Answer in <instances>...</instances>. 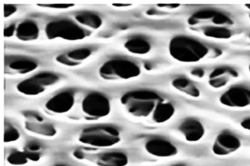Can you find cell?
<instances>
[{
  "instance_id": "7",
  "label": "cell",
  "mask_w": 250,
  "mask_h": 166,
  "mask_svg": "<svg viewBox=\"0 0 250 166\" xmlns=\"http://www.w3.org/2000/svg\"><path fill=\"white\" fill-rule=\"evenodd\" d=\"M60 78L57 74L51 72H42L31 78H27L17 85V90L27 96L41 95L47 88L58 83Z\"/></svg>"
},
{
  "instance_id": "8",
  "label": "cell",
  "mask_w": 250,
  "mask_h": 166,
  "mask_svg": "<svg viewBox=\"0 0 250 166\" xmlns=\"http://www.w3.org/2000/svg\"><path fill=\"white\" fill-rule=\"evenodd\" d=\"M82 111L93 119H101L111 113V103L105 95L92 92L85 96L82 104Z\"/></svg>"
},
{
  "instance_id": "19",
  "label": "cell",
  "mask_w": 250,
  "mask_h": 166,
  "mask_svg": "<svg viewBox=\"0 0 250 166\" xmlns=\"http://www.w3.org/2000/svg\"><path fill=\"white\" fill-rule=\"evenodd\" d=\"M174 113H175V108L174 105L169 102L163 100L156 107L154 113L152 115V119L156 124H164L172 118Z\"/></svg>"
},
{
  "instance_id": "9",
  "label": "cell",
  "mask_w": 250,
  "mask_h": 166,
  "mask_svg": "<svg viewBox=\"0 0 250 166\" xmlns=\"http://www.w3.org/2000/svg\"><path fill=\"white\" fill-rule=\"evenodd\" d=\"M74 156L79 160H87L98 166H125L128 158L125 153L121 151L104 152L101 153H85L76 151Z\"/></svg>"
},
{
  "instance_id": "10",
  "label": "cell",
  "mask_w": 250,
  "mask_h": 166,
  "mask_svg": "<svg viewBox=\"0 0 250 166\" xmlns=\"http://www.w3.org/2000/svg\"><path fill=\"white\" fill-rule=\"evenodd\" d=\"M219 102L223 105L233 108H242L250 106V89L242 86L229 88L222 94Z\"/></svg>"
},
{
  "instance_id": "22",
  "label": "cell",
  "mask_w": 250,
  "mask_h": 166,
  "mask_svg": "<svg viewBox=\"0 0 250 166\" xmlns=\"http://www.w3.org/2000/svg\"><path fill=\"white\" fill-rule=\"evenodd\" d=\"M172 86L175 88L176 90L180 92L185 93L191 97H199L201 93L198 87L192 82L185 78H177L174 79L172 82Z\"/></svg>"
},
{
  "instance_id": "28",
  "label": "cell",
  "mask_w": 250,
  "mask_h": 166,
  "mask_svg": "<svg viewBox=\"0 0 250 166\" xmlns=\"http://www.w3.org/2000/svg\"><path fill=\"white\" fill-rule=\"evenodd\" d=\"M17 27L15 24L10 25L4 29V36L5 37H12L16 33Z\"/></svg>"
},
{
  "instance_id": "5",
  "label": "cell",
  "mask_w": 250,
  "mask_h": 166,
  "mask_svg": "<svg viewBox=\"0 0 250 166\" xmlns=\"http://www.w3.org/2000/svg\"><path fill=\"white\" fill-rule=\"evenodd\" d=\"M138 64L125 59H112L106 61L99 68V73L106 81H127L141 75Z\"/></svg>"
},
{
  "instance_id": "33",
  "label": "cell",
  "mask_w": 250,
  "mask_h": 166,
  "mask_svg": "<svg viewBox=\"0 0 250 166\" xmlns=\"http://www.w3.org/2000/svg\"><path fill=\"white\" fill-rule=\"evenodd\" d=\"M186 166L184 164H176V165H172V166Z\"/></svg>"
},
{
  "instance_id": "17",
  "label": "cell",
  "mask_w": 250,
  "mask_h": 166,
  "mask_svg": "<svg viewBox=\"0 0 250 166\" xmlns=\"http://www.w3.org/2000/svg\"><path fill=\"white\" fill-rule=\"evenodd\" d=\"M16 37L24 42L35 41L39 36V28L33 21H25L17 26Z\"/></svg>"
},
{
  "instance_id": "29",
  "label": "cell",
  "mask_w": 250,
  "mask_h": 166,
  "mask_svg": "<svg viewBox=\"0 0 250 166\" xmlns=\"http://www.w3.org/2000/svg\"><path fill=\"white\" fill-rule=\"evenodd\" d=\"M27 149L30 152H37L38 150H40V145L34 142H31L27 145Z\"/></svg>"
},
{
  "instance_id": "4",
  "label": "cell",
  "mask_w": 250,
  "mask_h": 166,
  "mask_svg": "<svg viewBox=\"0 0 250 166\" xmlns=\"http://www.w3.org/2000/svg\"><path fill=\"white\" fill-rule=\"evenodd\" d=\"M121 133L111 125H96L83 129L78 141L93 147H111L121 142Z\"/></svg>"
},
{
  "instance_id": "14",
  "label": "cell",
  "mask_w": 250,
  "mask_h": 166,
  "mask_svg": "<svg viewBox=\"0 0 250 166\" xmlns=\"http://www.w3.org/2000/svg\"><path fill=\"white\" fill-rule=\"evenodd\" d=\"M184 135V139L188 142H199L205 135V129L201 121L195 118L184 120L178 128Z\"/></svg>"
},
{
  "instance_id": "12",
  "label": "cell",
  "mask_w": 250,
  "mask_h": 166,
  "mask_svg": "<svg viewBox=\"0 0 250 166\" xmlns=\"http://www.w3.org/2000/svg\"><path fill=\"white\" fill-rule=\"evenodd\" d=\"M241 142L234 134L223 131L219 134L213 145V152L217 156H227L241 148Z\"/></svg>"
},
{
  "instance_id": "20",
  "label": "cell",
  "mask_w": 250,
  "mask_h": 166,
  "mask_svg": "<svg viewBox=\"0 0 250 166\" xmlns=\"http://www.w3.org/2000/svg\"><path fill=\"white\" fill-rule=\"evenodd\" d=\"M124 47L128 52L136 55H145L151 50V45L149 42L142 38L128 39L124 44Z\"/></svg>"
},
{
  "instance_id": "23",
  "label": "cell",
  "mask_w": 250,
  "mask_h": 166,
  "mask_svg": "<svg viewBox=\"0 0 250 166\" xmlns=\"http://www.w3.org/2000/svg\"><path fill=\"white\" fill-rule=\"evenodd\" d=\"M75 20L83 26L90 29H98L103 25V20L93 12H81L75 16Z\"/></svg>"
},
{
  "instance_id": "25",
  "label": "cell",
  "mask_w": 250,
  "mask_h": 166,
  "mask_svg": "<svg viewBox=\"0 0 250 166\" xmlns=\"http://www.w3.org/2000/svg\"><path fill=\"white\" fill-rule=\"evenodd\" d=\"M21 137L19 131L10 124L5 125V133H4V142L5 143H12L17 142Z\"/></svg>"
},
{
  "instance_id": "11",
  "label": "cell",
  "mask_w": 250,
  "mask_h": 166,
  "mask_svg": "<svg viewBox=\"0 0 250 166\" xmlns=\"http://www.w3.org/2000/svg\"><path fill=\"white\" fill-rule=\"evenodd\" d=\"M75 103L73 92L65 90L50 98L44 104V107L47 111L52 114H65L72 110Z\"/></svg>"
},
{
  "instance_id": "16",
  "label": "cell",
  "mask_w": 250,
  "mask_h": 166,
  "mask_svg": "<svg viewBox=\"0 0 250 166\" xmlns=\"http://www.w3.org/2000/svg\"><path fill=\"white\" fill-rule=\"evenodd\" d=\"M92 54V51L87 47H82L69 51L66 54L57 56L56 61L62 65L68 66H75L82 64Z\"/></svg>"
},
{
  "instance_id": "27",
  "label": "cell",
  "mask_w": 250,
  "mask_h": 166,
  "mask_svg": "<svg viewBox=\"0 0 250 166\" xmlns=\"http://www.w3.org/2000/svg\"><path fill=\"white\" fill-rule=\"evenodd\" d=\"M4 16L5 18L12 16L17 12V7L14 5H4Z\"/></svg>"
},
{
  "instance_id": "2",
  "label": "cell",
  "mask_w": 250,
  "mask_h": 166,
  "mask_svg": "<svg viewBox=\"0 0 250 166\" xmlns=\"http://www.w3.org/2000/svg\"><path fill=\"white\" fill-rule=\"evenodd\" d=\"M162 100L160 96L153 90H136L125 93L121 97V103L130 115L146 118L153 115Z\"/></svg>"
},
{
  "instance_id": "31",
  "label": "cell",
  "mask_w": 250,
  "mask_h": 166,
  "mask_svg": "<svg viewBox=\"0 0 250 166\" xmlns=\"http://www.w3.org/2000/svg\"><path fill=\"white\" fill-rule=\"evenodd\" d=\"M191 74L193 76L197 77V78H202L205 75V72L202 69H195V70L192 71Z\"/></svg>"
},
{
  "instance_id": "30",
  "label": "cell",
  "mask_w": 250,
  "mask_h": 166,
  "mask_svg": "<svg viewBox=\"0 0 250 166\" xmlns=\"http://www.w3.org/2000/svg\"><path fill=\"white\" fill-rule=\"evenodd\" d=\"M241 125L242 128L250 132V117H248L247 119L243 120L241 123Z\"/></svg>"
},
{
  "instance_id": "6",
  "label": "cell",
  "mask_w": 250,
  "mask_h": 166,
  "mask_svg": "<svg viewBox=\"0 0 250 166\" xmlns=\"http://www.w3.org/2000/svg\"><path fill=\"white\" fill-rule=\"evenodd\" d=\"M46 37L50 40L61 39L66 41H79L84 39V29L71 20L61 19L47 23L45 27Z\"/></svg>"
},
{
  "instance_id": "36",
  "label": "cell",
  "mask_w": 250,
  "mask_h": 166,
  "mask_svg": "<svg viewBox=\"0 0 250 166\" xmlns=\"http://www.w3.org/2000/svg\"><path fill=\"white\" fill-rule=\"evenodd\" d=\"M249 71H250V65H249Z\"/></svg>"
},
{
  "instance_id": "13",
  "label": "cell",
  "mask_w": 250,
  "mask_h": 166,
  "mask_svg": "<svg viewBox=\"0 0 250 166\" xmlns=\"http://www.w3.org/2000/svg\"><path fill=\"white\" fill-rule=\"evenodd\" d=\"M145 150L152 156L167 158L175 156L178 153L177 146L171 142L163 139H152L145 144Z\"/></svg>"
},
{
  "instance_id": "32",
  "label": "cell",
  "mask_w": 250,
  "mask_h": 166,
  "mask_svg": "<svg viewBox=\"0 0 250 166\" xmlns=\"http://www.w3.org/2000/svg\"><path fill=\"white\" fill-rule=\"evenodd\" d=\"M113 6L115 7H128L129 5H120V4H113Z\"/></svg>"
},
{
  "instance_id": "3",
  "label": "cell",
  "mask_w": 250,
  "mask_h": 166,
  "mask_svg": "<svg viewBox=\"0 0 250 166\" xmlns=\"http://www.w3.org/2000/svg\"><path fill=\"white\" fill-rule=\"evenodd\" d=\"M168 51L174 60L186 63L199 62L209 53L203 43L187 36H177L171 39Z\"/></svg>"
},
{
  "instance_id": "34",
  "label": "cell",
  "mask_w": 250,
  "mask_h": 166,
  "mask_svg": "<svg viewBox=\"0 0 250 166\" xmlns=\"http://www.w3.org/2000/svg\"><path fill=\"white\" fill-rule=\"evenodd\" d=\"M246 7L248 8L249 11H250V5H246Z\"/></svg>"
},
{
  "instance_id": "18",
  "label": "cell",
  "mask_w": 250,
  "mask_h": 166,
  "mask_svg": "<svg viewBox=\"0 0 250 166\" xmlns=\"http://www.w3.org/2000/svg\"><path fill=\"white\" fill-rule=\"evenodd\" d=\"M39 65L33 60L21 59L17 60L6 66V72L10 75H26L36 70Z\"/></svg>"
},
{
  "instance_id": "26",
  "label": "cell",
  "mask_w": 250,
  "mask_h": 166,
  "mask_svg": "<svg viewBox=\"0 0 250 166\" xmlns=\"http://www.w3.org/2000/svg\"><path fill=\"white\" fill-rule=\"evenodd\" d=\"M42 8H54V9H68L75 6L74 4H48V5H38Z\"/></svg>"
},
{
  "instance_id": "24",
  "label": "cell",
  "mask_w": 250,
  "mask_h": 166,
  "mask_svg": "<svg viewBox=\"0 0 250 166\" xmlns=\"http://www.w3.org/2000/svg\"><path fill=\"white\" fill-rule=\"evenodd\" d=\"M8 163L14 166H23L29 161L26 153L21 151H14L8 155L7 158Z\"/></svg>"
},
{
  "instance_id": "15",
  "label": "cell",
  "mask_w": 250,
  "mask_h": 166,
  "mask_svg": "<svg viewBox=\"0 0 250 166\" xmlns=\"http://www.w3.org/2000/svg\"><path fill=\"white\" fill-rule=\"evenodd\" d=\"M238 77V73L233 68L229 67L217 68L210 73L209 76V86L215 89L226 86L234 78Z\"/></svg>"
},
{
  "instance_id": "35",
  "label": "cell",
  "mask_w": 250,
  "mask_h": 166,
  "mask_svg": "<svg viewBox=\"0 0 250 166\" xmlns=\"http://www.w3.org/2000/svg\"><path fill=\"white\" fill-rule=\"evenodd\" d=\"M65 166V165H57V166Z\"/></svg>"
},
{
  "instance_id": "21",
  "label": "cell",
  "mask_w": 250,
  "mask_h": 166,
  "mask_svg": "<svg viewBox=\"0 0 250 166\" xmlns=\"http://www.w3.org/2000/svg\"><path fill=\"white\" fill-rule=\"evenodd\" d=\"M42 121L38 122H26L25 124L26 129L33 135L43 137H54L57 134V129L53 125L42 124Z\"/></svg>"
},
{
  "instance_id": "1",
  "label": "cell",
  "mask_w": 250,
  "mask_h": 166,
  "mask_svg": "<svg viewBox=\"0 0 250 166\" xmlns=\"http://www.w3.org/2000/svg\"><path fill=\"white\" fill-rule=\"evenodd\" d=\"M188 24L194 31L210 39H229L232 34L230 29L232 20L214 10H201L195 12L188 18Z\"/></svg>"
}]
</instances>
